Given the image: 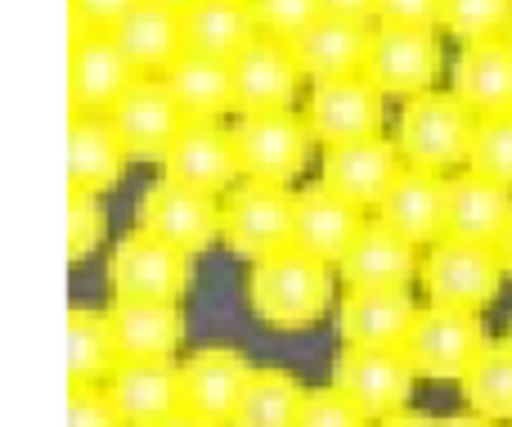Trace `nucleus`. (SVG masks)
<instances>
[{"label":"nucleus","mask_w":512,"mask_h":427,"mask_svg":"<svg viewBox=\"0 0 512 427\" xmlns=\"http://www.w3.org/2000/svg\"><path fill=\"white\" fill-rule=\"evenodd\" d=\"M333 302V266L306 257L301 248H283L274 257L252 261L248 306L265 329H306Z\"/></svg>","instance_id":"f257e3e1"},{"label":"nucleus","mask_w":512,"mask_h":427,"mask_svg":"<svg viewBox=\"0 0 512 427\" xmlns=\"http://www.w3.org/2000/svg\"><path fill=\"white\" fill-rule=\"evenodd\" d=\"M477 135V113L463 104L454 90H423V95L400 99L396 113V149L405 167L450 171L468 167V149Z\"/></svg>","instance_id":"f03ea898"},{"label":"nucleus","mask_w":512,"mask_h":427,"mask_svg":"<svg viewBox=\"0 0 512 427\" xmlns=\"http://www.w3.org/2000/svg\"><path fill=\"white\" fill-rule=\"evenodd\" d=\"M364 77L387 99H409L436 90L445 77V32L441 27H400V23H373V45Z\"/></svg>","instance_id":"7ed1b4c3"},{"label":"nucleus","mask_w":512,"mask_h":427,"mask_svg":"<svg viewBox=\"0 0 512 427\" xmlns=\"http://www.w3.org/2000/svg\"><path fill=\"white\" fill-rule=\"evenodd\" d=\"M292 216H297V194L288 185L243 180L221 203V243L248 261L274 257L292 248Z\"/></svg>","instance_id":"20e7f679"},{"label":"nucleus","mask_w":512,"mask_h":427,"mask_svg":"<svg viewBox=\"0 0 512 427\" xmlns=\"http://www.w3.org/2000/svg\"><path fill=\"white\" fill-rule=\"evenodd\" d=\"M481 347H486L481 311H459V306H436V302H427L414 315L405 342H400L414 374L436 378V383H450V378L459 383L472 360L481 356Z\"/></svg>","instance_id":"39448f33"},{"label":"nucleus","mask_w":512,"mask_h":427,"mask_svg":"<svg viewBox=\"0 0 512 427\" xmlns=\"http://www.w3.org/2000/svg\"><path fill=\"white\" fill-rule=\"evenodd\" d=\"M504 279V261L486 243L441 239L423 252V266H418V284H423L427 302L459 306V311H486L499 297Z\"/></svg>","instance_id":"423d86ee"},{"label":"nucleus","mask_w":512,"mask_h":427,"mask_svg":"<svg viewBox=\"0 0 512 427\" xmlns=\"http://www.w3.org/2000/svg\"><path fill=\"white\" fill-rule=\"evenodd\" d=\"M234 144H239L243 180L292 185V180L306 171L315 135H310L301 113L274 108V113H239V122H234Z\"/></svg>","instance_id":"0eeeda50"},{"label":"nucleus","mask_w":512,"mask_h":427,"mask_svg":"<svg viewBox=\"0 0 512 427\" xmlns=\"http://www.w3.org/2000/svg\"><path fill=\"white\" fill-rule=\"evenodd\" d=\"M301 117H306L315 144H324V149L351 144V140H373V135H382V126H387V95H382L364 72L310 81Z\"/></svg>","instance_id":"6e6552de"},{"label":"nucleus","mask_w":512,"mask_h":427,"mask_svg":"<svg viewBox=\"0 0 512 427\" xmlns=\"http://www.w3.org/2000/svg\"><path fill=\"white\" fill-rule=\"evenodd\" d=\"M414 365L405 360L400 347H346L333 360V383L346 401L373 423L405 414L409 396H414Z\"/></svg>","instance_id":"1a4fd4ad"},{"label":"nucleus","mask_w":512,"mask_h":427,"mask_svg":"<svg viewBox=\"0 0 512 427\" xmlns=\"http://www.w3.org/2000/svg\"><path fill=\"white\" fill-rule=\"evenodd\" d=\"M108 284L122 302H180L189 288V252L135 225L108 261Z\"/></svg>","instance_id":"9d476101"},{"label":"nucleus","mask_w":512,"mask_h":427,"mask_svg":"<svg viewBox=\"0 0 512 427\" xmlns=\"http://www.w3.org/2000/svg\"><path fill=\"white\" fill-rule=\"evenodd\" d=\"M135 221H140V230L158 234L162 243L189 252V257L207 252L221 239V203H216V194L176 185L167 176L158 185H149V194L135 207Z\"/></svg>","instance_id":"9b49d317"},{"label":"nucleus","mask_w":512,"mask_h":427,"mask_svg":"<svg viewBox=\"0 0 512 427\" xmlns=\"http://www.w3.org/2000/svg\"><path fill=\"white\" fill-rule=\"evenodd\" d=\"M252 383V365L234 347H207L180 365V410L207 427H234L243 392Z\"/></svg>","instance_id":"f8f14e48"},{"label":"nucleus","mask_w":512,"mask_h":427,"mask_svg":"<svg viewBox=\"0 0 512 427\" xmlns=\"http://www.w3.org/2000/svg\"><path fill=\"white\" fill-rule=\"evenodd\" d=\"M162 176L176 185L203 189V194H230L234 180L243 176L234 126L221 122H185V131L162 153Z\"/></svg>","instance_id":"ddd939ff"},{"label":"nucleus","mask_w":512,"mask_h":427,"mask_svg":"<svg viewBox=\"0 0 512 427\" xmlns=\"http://www.w3.org/2000/svg\"><path fill=\"white\" fill-rule=\"evenodd\" d=\"M140 81L135 63L113 32H72L68 50V99L77 113H108Z\"/></svg>","instance_id":"4468645a"},{"label":"nucleus","mask_w":512,"mask_h":427,"mask_svg":"<svg viewBox=\"0 0 512 427\" xmlns=\"http://www.w3.org/2000/svg\"><path fill=\"white\" fill-rule=\"evenodd\" d=\"M405 171L396 140L373 135V140H351V144H333L324 149V180L337 198H346L360 212H378V203L387 198V189L396 185V176Z\"/></svg>","instance_id":"2eb2a0df"},{"label":"nucleus","mask_w":512,"mask_h":427,"mask_svg":"<svg viewBox=\"0 0 512 427\" xmlns=\"http://www.w3.org/2000/svg\"><path fill=\"white\" fill-rule=\"evenodd\" d=\"M230 72H234V113H274V108H292L301 81H306L292 45L274 41V36H256L248 50L234 54Z\"/></svg>","instance_id":"dca6fc26"},{"label":"nucleus","mask_w":512,"mask_h":427,"mask_svg":"<svg viewBox=\"0 0 512 427\" xmlns=\"http://www.w3.org/2000/svg\"><path fill=\"white\" fill-rule=\"evenodd\" d=\"M108 122L117 126V135H122V144H126L131 158L162 162V153H167L171 140L185 131L189 117L180 113V104L171 99L167 81L162 77H140L113 108H108Z\"/></svg>","instance_id":"f3484780"},{"label":"nucleus","mask_w":512,"mask_h":427,"mask_svg":"<svg viewBox=\"0 0 512 427\" xmlns=\"http://www.w3.org/2000/svg\"><path fill=\"white\" fill-rule=\"evenodd\" d=\"M445 207H450V176L405 167L396 176V185L387 189V198L378 203V221L427 252L432 243L445 239Z\"/></svg>","instance_id":"a211bd4d"},{"label":"nucleus","mask_w":512,"mask_h":427,"mask_svg":"<svg viewBox=\"0 0 512 427\" xmlns=\"http://www.w3.org/2000/svg\"><path fill=\"white\" fill-rule=\"evenodd\" d=\"M364 212L351 207L346 198H337L333 189L319 180L310 189H297V216H292V248H301L306 257H319L328 266L346 257L355 239L364 230Z\"/></svg>","instance_id":"6ab92c4d"},{"label":"nucleus","mask_w":512,"mask_h":427,"mask_svg":"<svg viewBox=\"0 0 512 427\" xmlns=\"http://www.w3.org/2000/svg\"><path fill=\"white\" fill-rule=\"evenodd\" d=\"M126 427H158L180 414V369L171 360H122L104 383Z\"/></svg>","instance_id":"aec40b11"},{"label":"nucleus","mask_w":512,"mask_h":427,"mask_svg":"<svg viewBox=\"0 0 512 427\" xmlns=\"http://www.w3.org/2000/svg\"><path fill=\"white\" fill-rule=\"evenodd\" d=\"M418 306L409 288H346L337 302L342 347H400Z\"/></svg>","instance_id":"412c9836"},{"label":"nucleus","mask_w":512,"mask_h":427,"mask_svg":"<svg viewBox=\"0 0 512 427\" xmlns=\"http://www.w3.org/2000/svg\"><path fill=\"white\" fill-rule=\"evenodd\" d=\"M418 266H423V248L400 239L391 225L369 221L337 261V275L346 288H409V279H418Z\"/></svg>","instance_id":"4be33fe9"},{"label":"nucleus","mask_w":512,"mask_h":427,"mask_svg":"<svg viewBox=\"0 0 512 427\" xmlns=\"http://www.w3.org/2000/svg\"><path fill=\"white\" fill-rule=\"evenodd\" d=\"M126 153L108 113H77L68 122V185L90 194H113L126 176Z\"/></svg>","instance_id":"5701e85b"},{"label":"nucleus","mask_w":512,"mask_h":427,"mask_svg":"<svg viewBox=\"0 0 512 427\" xmlns=\"http://www.w3.org/2000/svg\"><path fill=\"white\" fill-rule=\"evenodd\" d=\"M369 45H373V23L324 14L292 41V54H297L301 72L310 81H328V77H355V72H364Z\"/></svg>","instance_id":"b1692460"},{"label":"nucleus","mask_w":512,"mask_h":427,"mask_svg":"<svg viewBox=\"0 0 512 427\" xmlns=\"http://www.w3.org/2000/svg\"><path fill=\"white\" fill-rule=\"evenodd\" d=\"M113 342L122 360H176L185 342V315L180 302H122L108 306Z\"/></svg>","instance_id":"393cba45"},{"label":"nucleus","mask_w":512,"mask_h":427,"mask_svg":"<svg viewBox=\"0 0 512 427\" xmlns=\"http://www.w3.org/2000/svg\"><path fill=\"white\" fill-rule=\"evenodd\" d=\"M512 221V185H495V180L463 171L450 176V207H445V239L459 243H486L495 248L499 234Z\"/></svg>","instance_id":"a878e982"},{"label":"nucleus","mask_w":512,"mask_h":427,"mask_svg":"<svg viewBox=\"0 0 512 427\" xmlns=\"http://www.w3.org/2000/svg\"><path fill=\"white\" fill-rule=\"evenodd\" d=\"M450 90L472 108L477 117L512 113V45L499 41H472L450 63Z\"/></svg>","instance_id":"bb28decb"},{"label":"nucleus","mask_w":512,"mask_h":427,"mask_svg":"<svg viewBox=\"0 0 512 427\" xmlns=\"http://www.w3.org/2000/svg\"><path fill=\"white\" fill-rule=\"evenodd\" d=\"M113 36L126 50V59L135 63L140 77H162V72L185 54V23H180V9L158 5V0H140V5L113 27Z\"/></svg>","instance_id":"cd10ccee"},{"label":"nucleus","mask_w":512,"mask_h":427,"mask_svg":"<svg viewBox=\"0 0 512 427\" xmlns=\"http://www.w3.org/2000/svg\"><path fill=\"white\" fill-rule=\"evenodd\" d=\"M180 23H185L189 54H207V59L225 63L261 36L252 0H194V5L180 9Z\"/></svg>","instance_id":"c85d7f7f"},{"label":"nucleus","mask_w":512,"mask_h":427,"mask_svg":"<svg viewBox=\"0 0 512 427\" xmlns=\"http://www.w3.org/2000/svg\"><path fill=\"white\" fill-rule=\"evenodd\" d=\"M171 99L180 104V113L189 122H221L225 113H234V72L225 59H207V54H180L167 72Z\"/></svg>","instance_id":"c756f323"},{"label":"nucleus","mask_w":512,"mask_h":427,"mask_svg":"<svg viewBox=\"0 0 512 427\" xmlns=\"http://www.w3.org/2000/svg\"><path fill=\"white\" fill-rule=\"evenodd\" d=\"M122 365L108 311H68V387H104Z\"/></svg>","instance_id":"7c9ffc66"},{"label":"nucleus","mask_w":512,"mask_h":427,"mask_svg":"<svg viewBox=\"0 0 512 427\" xmlns=\"http://www.w3.org/2000/svg\"><path fill=\"white\" fill-rule=\"evenodd\" d=\"M459 392L472 414L490 423H512V342H486L481 356L459 378Z\"/></svg>","instance_id":"2f4dec72"},{"label":"nucleus","mask_w":512,"mask_h":427,"mask_svg":"<svg viewBox=\"0 0 512 427\" xmlns=\"http://www.w3.org/2000/svg\"><path fill=\"white\" fill-rule=\"evenodd\" d=\"M301 401H306V387L288 369H252L234 427H297Z\"/></svg>","instance_id":"473e14b6"},{"label":"nucleus","mask_w":512,"mask_h":427,"mask_svg":"<svg viewBox=\"0 0 512 427\" xmlns=\"http://www.w3.org/2000/svg\"><path fill=\"white\" fill-rule=\"evenodd\" d=\"M512 27V0H445L441 32L454 41H499Z\"/></svg>","instance_id":"72a5a7b5"},{"label":"nucleus","mask_w":512,"mask_h":427,"mask_svg":"<svg viewBox=\"0 0 512 427\" xmlns=\"http://www.w3.org/2000/svg\"><path fill=\"white\" fill-rule=\"evenodd\" d=\"M468 171L495 180V185H512V113L477 117V135H472V149H468Z\"/></svg>","instance_id":"f704fd0d"},{"label":"nucleus","mask_w":512,"mask_h":427,"mask_svg":"<svg viewBox=\"0 0 512 427\" xmlns=\"http://www.w3.org/2000/svg\"><path fill=\"white\" fill-rule=\"evenodd\" d=\"M104 194H90V189L68 185V257L86 261L90 252L104 239V207H99Z\"/></svg>","instance_id":"c9c22d12"},{"label":"nucleus","mask_w":512,"mask_h":427,"mask_svg":"<svg viewBox=\"0 0 512 427\" xmlns=\"http://www.w3.org/2000/svg\"><path fill=\"white\" fill-rule=\"evenodd\" d=\"M256 23H261V36H274V41H297L315 18H324V5L319 0H252Z\"/></svg>","instance_id":"e433bc0d"},{"label":"nucleus","mask_w":512,"mask_h":427,"mask_svg":"<svg viewBox=\"0 0 512 427\" xmlns=\"http://www.w3.org/2000/svg\"><path fill=\"white\" fill-rule=\"evenodd\" d=\"M297 427H373V419L355 410L337 387H315V392H306V401H301Z\"/></svg>","instance_id":"4c0bfd02"},{"label":"nucleus","mask_w":512,"mask_h":427,"mask_svg":"<svg viewBox=\"0 0 512 427\" xmlns=\"http://www.w3.org/2000/svg\"><path fill=\"white\" fill-rule=\"evenodd\" d=\"M68 427H126L104 387H68Z\"/></svg>","instance_id":"58836bf2"},{"label":"nucleus","mask_w":512,"mask_h":427,"mask_svg":"<svg viewBox=\"0 0 512 427\" xmlns=\"http://www.w3.org/2000/svg\"><path fill=\"white\" fill-rule=\"evenodd\" d=\"M140 0H68L72 32H113Z\"/></svg>","instance_id":"ea45409f"},{"label":"nucleus","mask_w":512,"mask_h":427,"mask_svg":"<svg viewBox=\"0 0 512 427\" xmlns=\"http://www.w3.org/2000/svg\"><path fill=\"white\" fill-rule=\"evenodd\" d=\"M445 0H378V23L400 27H441Z\"/></svg>","instance_id":"a19ab883"},{"label":"nucleus","mask_w":512,"mask_h":427,"mask_svg":"<svg viewBox=\"0 0 512 427\" xmlns=\"http://www.w3.org/2000/svg\"><path fill=\"white\" fill-rule=\"evenodd\" d=\"M324 14L355 18V23H378V0H319Z\"/></svg>","instance_id":"79ce46f5"},{"label":"nucleus","mask_w":512,"mask_h":427,"mask_svg":"<svg viewBox=\"0 0 512 427\" xmlns=\"http://www.w3.org/2000/svg\"><path fill=\"white\" fill-rule=\"evenodd\" d=\"M373 427H436L432 419H423V414H391V419H382V423H373Z\"/></svg>","instance_id":"37998d69"},{"label":"nucleus","mask_w":512,"mask_h":427,"mask_svg":"<svg viewBox=\"0 0 512 427\" xmlns=\"http://www.w3.org/2000/svg\"><path fill=\"white\" fill-rule=\"evenodd\" d=\"M436 427H499V423H490V419H481V414H454V419H436Z\"/></svg>","instance_id":"c03bdc74"},{"label":"nucleus","mask_w":512,"mask_h":427,"mask_svg":"<svg viewBox=\"0 0 512 427\" xmlns=\"http://www.w3.org/2000/svg\"><path fill=\"white\" fill-rule=\"evenodd\" d=\"M495 252H499V261H504V275L512 279V221H508V230H504V234H499Z\"/></svg>","instance_id":"a18cd8bd"},{"label":"nucleus","mask_w":512,"mask_h":427,"mask_svg":"<svg viewBox=\"0 0 512 427\" xmlns=\"http://www.w3.org/2000/svg\"><path fill=\"white\" fill-rule=\"evenodd\" d=\"M158 427H207L203 419H194V414H185V410H180V414H171V419H162Z\"/></svg>","instance_id":"49530a36"},{"label":"nucleus","mask_w":512,"mask_h":427,"mask_svg":"<svg viewBox=\"0 0 512 427\" xmlns=\"http://www.w3.org/2000/svg\"><path fill=\"white\" fill-rule=\"evenodd\" d=\"M158 5H171V9H185V5H194V0H158Z\"/></svg>","instance_id":"de8ad7c7"},{"label":"nucleus","mask_w":512,"mask_h":427,"mask_svg":"<svg viewBox=\"0 0 512 427\" xmlns=\"http://www.w3.org/2000/svg\"><path fill=\"white\" fill-rule=\"evenodd\" d=\"M504 41H508V45H512V27H508V36H504Z\"/></svg>","instance_id":"09e8293b"},{"label":"nucleus","mask_w":512,"mask_h":427,"mask_svg":"<svg viewBox=\"0 0 512 427\" xmlns=\"http://www.w3.org/2000/svg\"><path fill=\"white\" fill-rule=\"evenodd\" d=\"M508 342H512V329H508Z\"/></svg>","instance_id":"8fccbe9b"},{"label":"nucleus","mask_w":512,"mask_h":427,"mask_svg":"<svg viewBox=\"0 0 512 427\" xmlns=\"http://www.w3.org/2000/svg\"><path fill=\"white\" fill-rule=\"evenodd\" d=\"M508 427H512V423H508Z\"/></svg>","instance_id":"3c124183"}]
</instances>
